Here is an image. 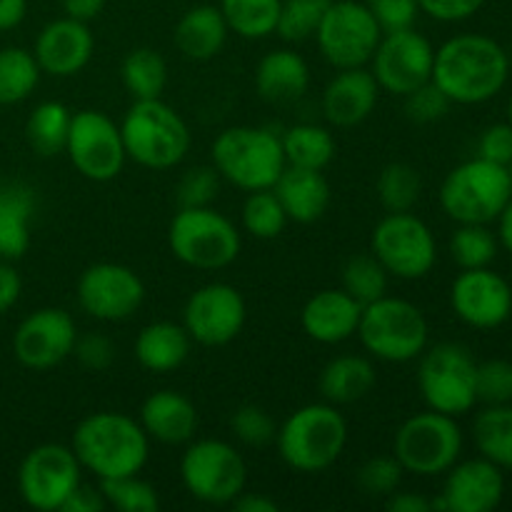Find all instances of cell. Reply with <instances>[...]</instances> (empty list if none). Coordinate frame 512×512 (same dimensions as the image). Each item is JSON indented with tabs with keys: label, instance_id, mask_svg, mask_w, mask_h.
<instances>
[{
	"label": "cell",
	"instance_id": "6da1fadb",
	"mask_svg": "<svg viewBox=\"0 0 512 512\" xmlns=\"http://www.w3.org/2000/svg\"><path fill=\"white\" fill-rule=\"evenodd\" d=\"M508 75V53L488 35H453L435 50L433 83L448 95L450 103H488L505 88Z\"/></svg>",
	"mask_w": 512,
	"mask_h": 512
},
{
	"label": "cell",
	"instance_id": "7a4b0ae2",
	"mask_svg": "<svg viewBox=\"0 0 512 512\" xmlns=\"http://www.w3.org/2000/svg\"><path fill=\"white\" fill-rule=\"evenodd\" d=\"M70 448L80 468L98 480H108L140 473L148 463L150 438L130 415L100 410L75 425Z\"/></svg>",
	"mask_w": 512,
	"mask_h": 512
},
{
	"label": "cell",
	"instance_id": "3957f363",
	"mask_svg": "<svg viewBox=\"0 0 512 512\" xmlns=\"http://www.w3.org/2000/svg\"><path fill=\"white\" fill-rule=\"evenodd\" d=\"M275 445L295 473H323L343 455L348 445V423L338 405L310 403L278 425Z\"/></svg>",
	"mask_w": 512,
	"mask_h": 512
},
{
	"label": "cell",
	"instance_id": "277c9868",
	"mask_svg": "<svg viewBox=\"0 0 512 512\" xmlns=\"http://www.w3.org/2000/svg\"><path fill=\"white\" fill-rule=\"evenodd\" d=\"M125 153L148 170H170L190 150V128L163 98L133 100L120 123Z\"/></svg>",
	"mask_w": 512,
	"mask_h": 512
},
{
	"label": "cell",
	"instance_id": "5b68a950",
	"mask_svg": "<svg viewBox=\"0 0 512 512\" xmlns=\"http://www.w3.org/2000/svg\"><path fill=\"white\" fill-rule=\"evenodd\" d=\"M213 168L220 178L235 188L253 190L273 188L285 170V155L280 135L268 128L235 125L223 130L213 143Z\"/></svg>",
	"mask_w": 512,
	"mask_h": 512
},
{
	"label": "cell",
	"instance_id": "8992f818",
	"mask_svg": "<svg viewBox=\"0 0 512 512\" xmlns=\"http://www.w3.org/2000/svg\"><path fill=\"white\" fill-rule=\"evenodd\" d=\"M363 348L375 360L410 363L428 348V318L415 303L403 298H383L363 305L358 333Z\"/></svg>",
	"mask_w": 512,
	"mask_h": 512
},
{
	"label": "cell",
	"instance_id": "52a82bcc",
	"mask_svg": "<svg viewBox=\"0 0 512 512\" xmlns=\"http://www.w3.org/2000/svg\"><path fill=\"white\" fill-rule=\"evenodd\" d=\"M510 195V170L485 158H473L455 165L440 185V205L448 218L458 225H490L500 218Z\"/></svg>",
	"mask_w": 512,
	"mask_h": 512
},
{
	"label": "cell",
	"instance_id": "ba28073f",
	"mask_svg": "<svg viewBox=\"0 0 512 512\" xmlns=\"http://www.w3.org/2000/svg\"><path fill=\"white\" fill-rule=\"evenodd\" d=\"M170 253L195 270H223L240 255V230L210 208H178L168 228Z\"/></svg>",
	"mask_w": 512,
	"mask_h": 512
},
{
	"label": "cell",
	"instance_id": "9c48e42d",
	"mask_svg": "<svg viewBox=\"0 0 512 512\" xmlns=\"http://www.w3.org/2000/svg\"><path fill=\"white\" fill-rule=\"evenodd\" d=\"M463 453V430L453 415L425 410L415 413L398 428L393 455L405 473L420 478L445 475Z\"/></svg>",
	"mask_w": 512,
	"mask_h": 512
},
{
	"label": "cell",
	"instance_id": "30bf717a",
	"mask_svg": "<svg viewBox=\"0 0 512 512\" xmlns=\"http://www.w3.org/2000/svg\"><path fill=\"white\" fill-rule=\"evenodd\" d=\"M475 373L478 363L465 345L438 343L420 355L418 390L430 410L460 418L478 405Z\"/></svg>",
	"mask_w": 512,
	"mask_h": 512
},
{
	"label": "cell",
	"instance_id": "8fae6325",
	"mask_svg": "<svg viewBox=\"0 0 512 512\" xmlns=\"http://www.w3.org/2000/svg\"><path fill=\"white\" fill-rule=\"evenodd\" d=\"M180 480L198 503L230 505L248 483V465L235 445L203 438L185 448L180 458Z\"/></svg>",
	"mask_w": 512,
	"mask_h": 512
},
{
	"label": "cell",
	"instance_id": "7c38bea8",
	"mask_svg": "<svg viewBox=\"0 0 512 512\" xmlns=\"http://www.w3.org/2000/svg\"><path fill=\"white\" fill-rule=\"evenodd\" d=\"M370 253L400 280H420L438 263V245L425 220L410 213H388L373 230Z\"/></svg>",
	"mask_w": 512,
	"mask_h": 512
},
{
	"label": "cell",
	"instance_id": "4fadbf2b",
	"mask_svg": "<svg viewBox=\"0 0 512 512\" xmlns=\"http://www.w3.org/2000/svg\"><path fill=\"white\" fill-rule=\"evenodd\" d=\"M383 30L360 0H330L315 40L333 68H363L378 48Z\"/></svg>",
	"mask_w": 512,
	"mask_h": 512
},
{
	"label": "cell",
	"instance_id": "5bb4252c",
	"mask_svg": "<svg viewBox=\"0 0 512 512\" xmlns=\"http://www.w3.org/2000/svg\"><path fill=\"white\" fill-rule=\"evenodd\" d=\"M65 153L73 168L93 183L115 180L128 160L120 125L103 110L73 113Z\"/></svg>",
	"mask_w": 512,
	"mask_h": 512
},
{
	"label": "cell",
	"instance_id": "9a60e30c",
	"mask_svg": "<svg viewBox=\"0 0 512 512\" xmlns=\"http://www.w3.org/2000/svg\"><path fill=\"white\" fill-rule=\"evenodd\" d=\"M83 468L70 445L45 443L30 450L18 470V490L25 505L40 512H60L78 488Z\"/></svg>",
	"mask_w": 512,
	"mask_h": 512
},
{
	"label": "cell",
	"instance_id": "2e32d148",
	"mask_svg": "<svg viewBox=\"0 0 512 512\" xmlns=\"http://www.w3.org/2000/svg\"><path fill=\"white\" fill-rule=\"evenodd\" d=\"M433 63L435 48L423 33L415 28L390 30L383 33L370 58V73L380 90L405 98L415 88L433 80Z\"/></svg>",
	"mask_w": 512,
	"mask_h": 512
},
{
	"label": "cell",
	"instance_id": "e0dca14e",
	"mask_svg": "<svg viewBox=\"0 0 512 512\" xmlns=\"http://www.w3.org/2000/svg\"><path fill=\"white\" fill-rule=\"evenodd\" d=\"M75 295L90 318L118 323L138 313L145 300V285L128 265L95 263L80 273Z\"/></svg>",
	"mask_w": 512,
	"mask_h": 512
},
{
	"label": "cell",
	"instance_id": "ac0fdd59",
	"mask_svg": "<svg viewBox=\"0 0 512 512\" xmlns=\"http://www.w3.org/2000/svg\"><path fill=\"white\" fill-rule=\"evenodd\" d=\"M248 318L245 298L228 283H208L195 290L183 308V328L205 348L233 343Z\"/></svg>",
	"mask_w": 512,
	"mask_h": 512
},
{
	"label": "cell",
	"instance_id": "d6986e66",
	"mask_svg": "<svg viewBox=\"0 0 512 512\" xmlns=\"http://www.w3.org/2000/svg\"><path fill=\"white\" fill-rule=\"evenodd\" d=\"M78 330L70 313L60 308H40L18 325L13 353L30 370H50L73 355Z\"/></svg>",
	"mask_w": 512,
	"mask_h": 512
},
{
	"label": "cell",
	"instance_id": "ffe728a7",
	"mask_svg": "<svg viewBox=\"0 0 512 512\" xmlns=\"http://www.w3.org/2000/svg\"><path fill=\"white\" fill-rule=\"evenodd\" d=\"M450 305L470 328L493 330L512 315V288L490 268L463 270L450 288Z\"/></svg>",
	"mask_w": 512,
	"mask_h": 512
},
{
	"label": "cell",
	"instance_id": "44dd1931",
	"mask_svg": "<svg viewBox=\"0 0 512 512\" xmlns=\"http://www.w3.org/2000/svg\"><path fill=\"white\" fill-rule=\"evenodd\" d=\"M505 498L503 468L485 460L455 463L448 470L443 493L433 498V510L440 512H493Z\"/></svg>",
	"mask_w": 512,
	"mask_h": 512
},
{
	"label": "cell",
	"instance_id": "7402d4cb",
	"mask_svg": "<svg viewBox=\"0 0 512 512\" xmlns=\"http://www.w3.org/2000/svg\"><path fill=\"white\" fill-rule=\"evenodd\" d=\"M95 50V38L88 23L73 18L50 20L35 38L33 55L40 65V73L53 78H70L78 75L90 63Z\"/></svg>",
	"mask_w": 512,
	"mask_h": 512
},
{
	"label": "cell",
	"instance_id": "603a6c76",
	"mask_svg": "<svg viewBox=\"0 0 512 512\" xmlns=\"http://www.w3.org/2000/svg\"><path fill=\"white\" fill-rule=\"evenodd\" d=\"M380 98V85L368 68H345L323 90V115L335 128H355L370 118Z\"/></svg>",
	"mask_w": 512,
	"mask_h": 512
},
{
	"label": "cell",
	"instance_id": "cb8c5ba5",
	"mask_svg": "<svg viewBox=\"0 0 512 512\" xmlns=\"http://www.w3.org/2000/svg\"><path fill=\"white\" fill-rule=\"evenodd\" d=\"M360 313H363V305L350 298L343 288L320 290L303 305L300 325L315 343L338 345L358 333Z\"/></svg>",
	"mask_w": 512,
	"mask_h": 512
},
{
	"label": "cell",
	"instance_id": "d4e9b609",
	"mask_svg": "<svg viewBox=\"0 0 512 512\" xmlns=\"http://www.w3.org/2000/svg\"><path fill=\"white\" fill-rule=\"evenodd\" d=\"M138 423L143 425L145 435L155 443L183 445L195 438L198 410H195L193 400L185 398L183 393L158 390L143 400Z\"/></svg>",
	"mask_w": 512,
	"mask_h": 512
},
{
	"label": "cell",
	"instance_id": "484cf974",
	"mask_svg": "<svg viewBox=\"0 0 512 512\" xmlns=\"http://www.w3.org/2000/svg\"><path fill=\"white\" fill-rule=\"evenodd\" d=\"M273 190L288 220L300 225H310L323 218L330 208V195H333L323 170L293 168V165H285Z\"/></svg>",
	"mask_w": 512,
	"mask_h": 512
},
{
	"label": "cell",
	"instance_id": "4316f807",
	"mask_svg": "<svg viewBox=\"0 0 512 512\" xmlns=\"http://www.w3.org/2000/svg\"><path fill=\"white\" fill-rule=\"evenodd\" d=\"M310 88V68L300 53L290 48L263 55L255 68V90L265 103L288 105L303 98Z\"/></svg>",
	"mask_w": 512,
	"mask_h": 512
},
{
	"label": "cell",
	"instance_id": "83f0119b",
	"mask_svg": "<svg viewBox=\"0 0 512 512\" xmlns=\"http://www.w3.org/2000/svg\"><path fill=\"white\" fill-rule=\"evenodd\" d=\"M38 198L23 180L0 183V260H18L30 248V220Z\"/></svg>",
	"mask_w": 512,
	"mask_h": 512
},
{
	"label": "cell",
	"instance_id": "f1b7e54d",
	"mask_svg": "<svg viewBox=\"0 0 512 512\" xmlns=\"http://www.w3.org/2000/svg\"><path fill=\"white\" fill-rule=\"evenodd\" d=\"M230 28L218 5H195L178 20L173 43L188 60H213L225 48Z\"/></svg>",
	"mask_w": 512,
	"mask_h": 512
},
{
	"label": "cell",
	"instance_id": "f546056e",
	"mask_svg": "<svg viewBox=\"0 0 512 512\" xmlns=\"http://www.w3.org/2000/svg\"><path fill=\"white\" fill-rule=\"evenodd\" d=\"M190 345H193V340H190L183 323L158 320V323H150L140 330L133 353L140 368L150 370V373H173L188 360Z\"/></svg>",
	"mask_w": 512,
	"mask_h": 512
},
{
	"label": "cell",
	"instance_id": "4dcf8cb0",
	"mask_svg": "<svg viewBox=\"0 0 512 512\" xmlns=\"http://www.w3.org/2000/svg\"><path fill=\"white\" fill-rule=\"evenodd\" d=\"M378 383L375 365L363 355H338L320 370L318 390L325 403L350 405L363 400Z\"/></svg>",
	"mask_w": 512,
	"mask_h": 512
},
{
	"label": "cell",
	"instance_id": "1f68e13d",
	"mask_svg": "<svg viewBox=\"0 0 512 512\" xmlns=\"http://www.w3.org/2000/svg\"><path fill=\"white\" fill-rule=\"evenodd\" d=\"M280 143H283L285 165H293V168L325 170L338 153L335 135L315 123L293 125L280 135Z\"/></svg>",
	"mask_w": 512,
	"mask_h": 512
},
{
	"label": "cell",
	"instance_id": "d6a6232c",
	"mask_svg": "<svg viewBox=\"0 0 512 512\" xmlns=\"http://www.w3.org/2000/svg\"><path fill=\"white\" fill-rule=\"evenodd\" d=\"M473 440L485 460L512 470V405H485L475 415Z\"/></svg>",
	"mask_w": 512,
	"mask_h": 512
},
{
	"label": "cell",
	"instance_id": "836d02e7",
	"mask_svg": "<svg viewBox=\"0 0 512 512\" xmlns=\"http://www.w3.org/2000/svg\"><path fill=\"white\" fill-rule=\"evenodd\" d=\"M70 120H73V113L58 100H45V103L35 105L33 113L28 115V123H25L28 145L40 158H55V155L65 153Z\"/></svg>",
	"mask_w": 512,
	"mask_h": 512
},
{
	"label": "cell",
	"instance_id": "e575fe53",
	"mask_svg": "<svg viewBox=\"0 0 512 512\" xmlns=\"http://www.w3.org/2000/svg\"><path fill=\"white\" fill-rule=\"evenodd\" d=\"M120 80L133 100L160 98L168 85V63L155 48H135L120 65Z\"/></svg>",
	"mask_w": 512,
	"mask_h": 512
},
{
	"label": "cell",
	"instance_id": "d590c367",
	"mask_svg": "<svg viewBox=\"0 0 512 512\" xmlns=\"http://www.w3.org/2000/svg\"><path fill=\"white\" fill-rule=\"evenodd\" d=\"M283 0H220V13L230 33L245 40H260L275 33Z\"/></svg>",
	"mask_w": 512,
	"mask_h": 512
},
{
	"label": "cell",
	"instance_id": "8d00e7d4",
	"mask_svg": "<svg viewBox=\"0 0 512 512\" xmlns=\"http://www.w3.org/2000/svg\"><path fill=\"white\" fill-rule=\"evenodd\" d=\"M40 83V65L25 48L0 50V105L23 103Z\"/></svg>",
	"mask_w": 512,
	"mask_h": 512
},
{
	"label": "cell",
	"instance_id": "74e56055",
	"mask_svg": "<svg viewBox=\"0 0 512 512\" xmlns=\"http://www.w3.org/2000/svg\"><path fill=\"white\" fill-rule=\"evenodd\" d=\"M375 193L388 213H410L423 193V180L410 163H388L380 170Z\"/></svg>",
	"mask_w": 512,
	"mask_h": 512
},
{
	"label": "cell",
	"instance_id": "f35d334b",
	"mask_svg": "<svg viewBox=\"0 0 512 512\" xmlns=\"http://www.w3.org/2000/svg\"><path fill=\"white\" fill-rule=\"evenodd\" d=\"M390 273L373 253H360L343 265V290L360 305L388 295Z\"/></svg>",
	"mask_w": 512,
	"mask_h": 512
},
{
	"label": "cell",
	"instance_id": "ab89813d",
	"mask_svg": "<svg viewBox=\"0 0 512 512\" xmlns=\"http://www.w3.org/2000/svg\"><path fill=\"white\" fill-rule=\"evenodd\" d=\"M450 255L460 270L490 268L498 255V238L490 233L488 225L460 223L450 238Z\"/></svg>",
	"mask_w": 512,
	"mask_h": 512
},
{
	"label": "cell",
	"instance_id": "60d3db41",
	"mask_svg": "<svg viewBox=\"0 0 512 512\" xmlns=\"http://www.w3.org/2000/svg\"><path fill=\"white\" fill-rule=\"evenodd\" d=\"M288 223V215H285L283 205H280L273 188L248 193V198L243 203L245 233H250L258 240H273L283 233Z\"/></svg>",
	"mask_w": 512,
	"mask_h": 512
},
{
	"label": "cell",
	"instance_id": "b9f144b4",
	"mask_svg": "<svg viewBox=\"0 0 512 512\" xmlns=\"http://www.w3.org/2000/svg\"><path fill=\"white\" fill-rule=\"evenodd\" d=\"M328 5L330 0H283L275 33L288 43H303V40L315 38Z\"/></svg>",
	"mask_w": 512,
	"mask_h": 512
},
{
	"label": "cell",
	"instance_id": "7bdbcfd3",
	"mask_svg": "<svg viewBox=\"0 0 512 512\" xmlns=\"http://www.w3.org/2000/svg\"><path fill=\"white\" fill-rule=\"evenodd\" d=\"M100 490H103L108 508L118 512H155L160 508L155 488L138 473L100 480Z\"/></svg>",
	"mask_w": 512,
	"mask_h": 512
},
{
	"label": "cell",
	"instance_id": "ee69618b",
	"mask_svg": "<svg viewBox=\"0 0 512 512\" xmlns=\"http://www.w3.org/2000/svg\"><path fill=\"white\" fill-rule=\"evenodd\" d=\"M230 433L248 448H265V445L275 443L278 435V425H275L273 415L260 405H240L233 415H230Z\"/></svg>",
	"mask_w": 512,
	"mask_h": 512
},
{
	"label": "cell",
	"instance_id": "f6af8a7d",
	"mask_svg": "<svg viewBox=\"0 0 512 512\" xmlns=\"http://www.w3.org/2000/svg\"><path fill=\"white\" fill-rule=\"evenodd\" d=\"M220 173L213 165H198V168L185 170L175 188L178 208H210L220 193Z\"/></svg>",
	"mask_w": 512,
	"mask_h": 512
},
{
	"label": "cell",
	"instance_id": "bcb514c9",
	"mask_svg": "<svg viewBox=\"0 0 512 512\" xmlns=\"http://www.w3.org/2000/svg\"><path fill=\"white\" fill-rule=\"evenodd\" d=\"M403 465L395 460V455H378L363 463L358 470V485L365 495L373 498H388L390 493L400 488L403 483Z\"/></svg>",
	"mask_w": 512,
	"mask_h": 512
},
{
	"label": "cell",
	"instance_id": "7dc6e473",
	"mask_svg": "<svg viewBox=\"0 0 512 512\" xmlns=\"http://www.w3.org/2000/svg\"><path fill=\"white\" fill-rule=\"evenodd\" d=\"M475 393L483 405H505L512 400V363L510 360H485L478 363Z\"/></svg>",
	"mask_w": 512,
	"mask_h": 512
},
{
	"label": "cell",
	"instance_id": "c3c4849f",
	"mask_svg": "<svg viewBox=\"0 0 512 512\" xmlns=\"http://www.w3.org/2000/svg\"><path fill=\"white\" fill-rule=\"evenodd\" d=\"M403 100H405V115H408V120H413V123L418 125L438 123V120H443L445 115H448L450 105H453L448 95H445L433 80H428L425 85L415 88L413 93L405 95Z\"/></svg>",
	"mask_w": 512,
	"mask_h": 512
},
{
	"label": "cell",
	"instance_id": "681fc988",
	"mask_svg": "<svg viewBox=\"0 0 512 512\" xmlns=\"http://www.w3.org/2000/svg\"><path fill=\"white\" fill-rule=\"evenodd\" d=\"M363 3L368 5L373 18L378 20L383 33L413 28L420 13L418 0H363Z\"/></svg>",
	"mask_w": 512,
	"mask_h": 512
},
{
	"label": "cell",
	"instance_id": "f907efd6",
	"mask_svg": "<svg viewBox=\"0 0 512 512\" xmlns=\"http://www.w3.org/2000/svg\"><path fill=\"white\" fill-rule=\"evenodd\" d=\"M73 355L78 358V363L83 368L100 373V370H108L115 360V345L108 335L103 333H85L78 335L75 340Z\"/></svg>",
	"mask_w": 512,
	"mask_h": 512
},
{
	"label": "cell",
	"instance_id": "816d5d0a",
	"mask_svg": "<svg viewBox=\"0 0 512 512\" xmlns=\"http://www.w3.org/2000/svg\"><path fill=\"white\" fill-rule=\"evenodd\" d=\"M478 158L490 160V163L508 165L512 163V125L495 123L483 130L478 140Z\"/></svg>",
	"mask_w": 512,
	"mask_h": 512
},
{
	"label": "cell",
	"instance_id": "f5cc1de1",
	"mask_svg": "<svg viewBox=\"0 0 512 512\" xmlns=\"http://www.w3.org/2000/svg\"><path fill=\"white\" fill-rule=\"evenodd\" d=\"M420 13L430 15L440 23H460L478 13L485 0H418Z\"/></svg>",
	"mask_w": 512,
	"mask_h": 512
},
{
	"label": "cell",
	"instance_id": "db71d44e",
	"mask_svg": "<svg viewBox=\"0 0 512 512\" xmlns=\"http://www.w3.org/2000/svg\"><path fill=\"white\" fill-rule=\"evenodd\" d=\"M103 510H108V503H105L100 485L98 488H93V485L83 483V480H80L78 488L68 495L65 505L60 508V512H103Z\"/></svg>",
	"mask_w": 512,
	"mask_h": 512
},
{
	"label": "cell",
	"instance_id": "11a10c76",
	"mask_svg": "<svg viewBox=\"0 0 512 512\" xmlns=\"http://www.w3.org/2000/svg\"><path fill=\"white\" fill-rule=\"evenodd\" d=\"M20 290H23V280L18 270L10 265V260H0V315L18 303Z\"/></svg>",
	"mask_w": 512,
	"mask_h": 512
},
{
	"label": "cell",
	"instance_id": "9f6ffc18",
	"mask_svg": "<svg viewBox=\"0 0 512 512\" xmlns=\"http://www.w3.org/2000/svg\"><path fill=\"white\" fill-rule=\"evenodd\" d=\"M385 508L390 512H433V500L420 493H390L385 498Z\"/></svg>",
	"mask_w": 512,
	"mask_h": 512
},
{
	"label": "cell",
	"instance_id": "6f0895ef",
	"mask_svg": "<svg viewBox=\"0 0 512 512\" xmlns=\"http://www.w3.org/2000/svg\"><path fill=\"white\" fill-rule=\"evenodd\" d=\"M105 8V0H63V10L68 18L80 20V23H90L98 18Z\"/></svg>",
	"mask_w": 512,
	"mask_h": 512
},
{
	"label": "cell",
	"instance_id": "680465c9",
	"mask_svg": "<svg viewBox=\"0 0 512 512\" xmlns=\"http://www.w3.org/2000/svg\"><path fill=\"white\" fill-rule=\"evenodd\" d=\"M230 505H233V510L238 512H278L280 510V505L275 503L273 498H268L265 493H245V490Z\"/></svg>",
	"mask_w": 512,
	"mask_h": 512
},
{
	"label": "cell",
	"instance_id": "91938a15",
	"mask_svg": "<svg viewBox=\"0 0 512 512\" xmlns=\"http://www.w3.org/2000/svg\"><path fill=\"white\" fill-rule=\"evenodd\" d=\"M25 13H28V0H0V33L18 28Z\"/></svg>",
	"mask_w": 512,
	"mask_h": 512
},
{
	"label": "cell",
	"instance_id": "94428289",
	"mask_svg": "<svg viewBox=\"0 0 512 512\" xmlns=\"http://www.w3.org/2000/svg\"><path fill=\"white\" fill-rule=\"evenodd\" d=\"M500 240H503L505 248L512 253V195L508 200V205H505V210L500 213Z\"/></svg>",
	"mask_w": 512,
	"mask_h": 512
},
{
	"label": "cell",
	"instance_id": "6125c7cd",
	"mask_svg": "<svg viewBox=\"0 0 512 512\" xmlns=\"http://www.w3.org/2000/svg\"><path fill=\"white\" fill-rule=\"evenodd\" d=\"M508 123L512 125V98H510V103H508Z\"/></svg>",
	"mask_w": 512,
	"mask_h": 512
},
{
	"label": "cell",
	"instance_id": "be15d7a7",
	"mask_svg": "<svg viewBox=\"0 0 512 512\" xmlns=\"http://www.w3.org/2000/svg\"><path fill=\"white\" fill-rule=\"evenodd\" d=\"M508 170H510V178H512V163L508 165Z\"/></svg>",
	"mask_w": 512,
	"mask_h": 512
}]
</instances>
